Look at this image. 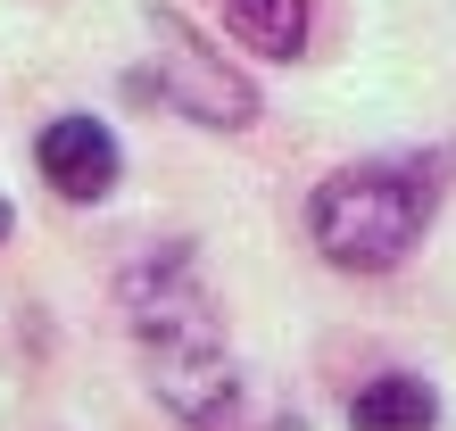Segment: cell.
<instances>
[{
    "instance_id": "1",
    "label": "cell",
    "mask_w": 456,
    "mask_h": 431,
    "mask_svg": "<svg viewBox=\"0 0 456 431\" xmlns=\"http://www.w3.org/2000/svg\"><path fill=\"white\" fill-rule=\"evenodd\" d=\"M117 299L133 315V332H142V365L158 398L183 415V423H224L232 415V365H224V340H216V307H208V290L191 274V257L158 249L142 265H125Z\"/></svg>"
},
{
    "instance_id": "7",
    "label": "cell",
    "mask_w": 456,
    "mask_h": 431,
    "mask_svg": "<svg viewBox=\"0 0 456 431\" xmlns=\"http://www.w3.org/2000/svg\"><path fill=\"white\" fill-rule=\"evenodd\" d=\"M9 224H17V216H9V199H0V240H9Z\"/></svg>"
},
{
    "instance_id": "2",
    "label": "cell",
    "mask_w": 456,
    "mask_h": 431,
    "mask_svg": "<svg viewBox=\"0 0 456 431\" xmlns=\"http://www.w3.org/2000/svg\"><path fill=\"white\" fill-rule=\"evenodd\" d=\"M456 167V150H423V158H373V167H340L307 207V232L340 274H390L407 265V249L432 224V199Z\"/></svg>"
},
{
    "instance_id": "3",
    "label": "cell",
    "mask_w": 456,
    "mask_h": 431,
    "mask_svg": "<svg viewBox=\"0 0 456 431\" xmlns=\"http://www.w3.org/2000/svg\"><path fill=\"white\" fill-rule=\"evenodd\" d=\"M150 42H158V59H167V92H175L183 117H200V125H249L257 117V92L240 84L232 67H216V50L175 9H150Z\"/></svg>"
},
{
    "instance_id": "6",
    "label": "cell",
    "mask_w": 456,
    "mask_h": 431,
    "mask_svg": "<svg viewBox=\"0 0 456 431\" xmlns=\"http://www.w3.org/2000/svg\"><path fill=\"white\" fill-rule=\"evenodd\" d=\"M224 17L257 59H299L307 50V0H224Z\"/></svg>"
},
{
    "instance_id": "5",
    "label": "cell",
    "mask_w": 456,
    "mask_h": 431,
    "mask_svg": "<svg viewBox=\"0 0 456 431\" xmlns=\"http://www.w3.org/2000/svg\"><path fill=\"white\" fill-rule=\"evenodd\" d=\"M348 423H357V431H432L440 398H432V382H415V373H382V382L357 390Z\"/></svg>"
},
{
    "instance_id": "4",
    "label": "cell",
    "mask_w": 456,
    "mask_h": 431,
    "mask_svg": "<svg viewBox=\"0 0 456 431\" xmlns=\"http://www.w3.org/2000/svg\"><path fill=\"white\" fill-rule=\"evenodd\" d=\"M34 167L50 175V191L75 199V207H92V199H109L117 191V133L100 125V117H50L42 125V142H34Z\"/></svg>"
}]
</instances>
